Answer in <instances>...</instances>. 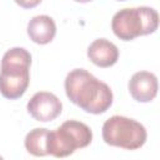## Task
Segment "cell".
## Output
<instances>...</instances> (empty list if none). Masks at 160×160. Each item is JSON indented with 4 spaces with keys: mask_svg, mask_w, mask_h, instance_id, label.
<instances>
[{
    "mask_svg": "<svg viewBox=\"0 0 160 160\" xmlns=\"http://www.w3.org/2000/svg\"><path fill=\"white\" fill-rule=\"evenodd\" d=\"M65 92L71 102L95 115L105 112L112 104L110 86L85 69H74L66 75Z\"/></svg>",
    "mask_w": 160,
    "mask_h": 160,
    "instance_id": "1",
    "label": "cell"
},
{
    "mask_svg": "<svg viewBox=\"0 0 160 160\" xmlns=\"http://www.w3.org/2000/svg\"><path fill=\"white\" fill-rule=\"evenodd\" d=\"M146 138L148 132L145 126L126 116L114 115L102 125V139L111 146L136 150L145 144Z\"/></svg>",
    "mask_w": 160,
    "mask_h": 160,
    "instance_id": "2",
    "label": "cell"
},
{
    "mask_svg": "<svg viewBox=\"0 0 160 160\" xmlns=\"http://www.w3.org/2000/svg\"><path fill=\"white\" fill-rule=\"evenodd\" d=\"M112 32L124 41L145 35V24L141 8H125L119 10L111 20Z\"/></svg>",
    "mask_w": 160,
    "mask_h": 160,
    "instance_id": "3",
    "label": "cell"
},
{
    "mask_svg": "<svg viewBox=\"0 0 160 160\" xmlns=\"http://www.w3.org/2000/svg\"><path fill=\"white\" fill-rule=\"evenodd\" d=\"M30 68H1L0 92L4 98L14 100L21 98L30 82Z\"/></svg>",
    "mask_w": 160,
    "mask_h": 160,
    "instance_id": "4",
    "label": "cell"
},
{
    "mask_svg": "<svg viewBox=\"0 0 160 160\" xmlns=\"http://www.w3.org/2000/svg\"><path fill=\"white\" fill-rule=\"evenodd\" d=\"M28 112L38 121L48 122L55 120L62 110L60 99L48 91H39L32 95L28 102Z\"/></svg>",
    "mask_w": 160,
    "mask_h": 160,
    "instance_id": "5",
    "label": "cell"
},
{
    "mask_svg": "<svg viewBox=\"0 0 160 160\" xmlns=\"http://www.w3.org/2000/svg\"><path fill=\"white\" fill-rule=\"evenodd\" d=\"M158 78L150 71H138L129 80V91L134 100L149 102L158 94Z\"/></svg>",
    "mask_w": 160,
    "mask_h": 160,
    "instance_id": "6",
    "label": "cell"
},
{
    "mask_svg": "<svg viewBox=\"0 0 160 160\" xmlns=\"http://www.w3.org/2000/svg\"><path fill=\"white\" fill-rule=\"evenodd\" d=\"M76 149H79L76 139L62 124L58 129L48 132V138H46L48 154L56 158H64L74 154Z\"/></svg>",
    "mask_w": 160,
    "mask_h": 160,
    "instance_id": "7",
    "label": "cell"
},
{
    "mask_svg": "<svg viewBox=\"0 0 160 160\" xmlns=\"http://www.w3.org/2000/svg\"><path fill=\"white\" fill-rule=\"evenodd\" d=\"M88 58L96 66L109 68L116 64L119 59V49L114 42L106 39H96L88 48Z\"/></svg>",
    "mask_w": 160,
    "mask_h": 160,
    "instance_id": "8",
    "label": "cell"
},
{
    "mask_svg": "<svg viewBox=\"0 0 160 160\" xmlns=\"http://www.w3.org/2000/svg\"><path fill=\"white\" fill-rule=\"evenodd\" d=\"M28 35L35 44L45 45L52 41L56 35V25L48 15L34 16L28 24Z\"/></svg>",
    "mask_w": 160,
    "mask_h": 160,
    "instance_id": "9",
    "label": "cell"
},
{
    "mask_svg": "<svg viewBox=\"0 0 160 160\" xmlns=\"http://www.w3.org/2000/svg\"><path fill=\"white\" fill-rule=\"evenodd\" d=\"M49 130L45 128H35L30 130L25 136V149L28 152L35 156H45L46 151V138Z\"/></svg>",
    "mask_w": 160,
    "mask_h": 160,
    "instance_id": "10",
    "label": "cell"
},
{
    "mask_svg": "<svg viewBox=\"0 0 160 160\" xmlns=\"http://www.w3.org/2000/svg\"><path fill=\"white\" fill-rule=\"evenodd\" d=\"M31 55L24 48L8 50L1 59V68H30Z\"/></svg>",
    "mask_w": 160,
    "mask_h": 160,
    "instance_id": "11",
    "label": "cell"
},
{
    "mask_svg": "<svg viewBox=\"0 0 160 160\" xmlns=\"http://www.w3.org/2000/svg\"><path fill=\"white\" fill-rule=\"evenodd\" d=\"M62 125L76 139L79 149L86 148L91 142V140H92V131H91V129L86 124H84L81 121H76V120H66L65 122H62Z\"/></svg>",
    "mask_w": 160,
    "mask_h": 160,
    "instance_id": "12",
    "label": "cell"
},
{
    "mask_svg": "<svg viewBox=\"0 0 160 160\" xmlns=\"http://www.w3.org/2000/svg\"><path fill=\"white\" fill-rule=\"evenodd\" d=\"M15 2L24 9H32L38 6L41 2V0H15Z\"/></svg>",
    "mask_w": 160,
    "mask_h": 160,
    "instance_id": "13",
    "label": "cell"
},
{
    "mask_svg": "<svg viewBox=\"0 0 160 160\" xmlns=\"http://www.w3.org/2000/svg\"><path fill=\"white\" fill-rule=\"evenodd\" d=\"M74 1H76V2H82V4H85V2H89V1H92V0H74Z\"/></svg>",
    "mask_w": 160,
    "mask_h": 160,
    "instance_id": "14",
    "label": "cell"
},
{
    "mask_svg": "<svg viewBox=\"0 0 160 160\" xmlns=\"http://www.w3.org/2000/svg\"><path fill=\"white\" fill-rule=\"evenodd\" d=\"M118 1H124V0H118Z\"/></svg>",
    "mask_w": 160,
    "mask_h": 160,
    "instance_id": "15",
    "label": "cell"
}]
</instances>
